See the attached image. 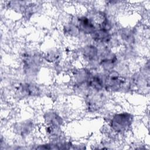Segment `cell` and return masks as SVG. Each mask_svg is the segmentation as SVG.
<instances>
[{"label": "cell", "instance_id": "4", "mask_svg": "<svg viewBox=\"0 0 150 150\" xmlns=\"http://www.w3.org/2000/svg\"><path fill=\"white\" fill-rule=\"evenodd\" d=\"M91 35L93 39L96 42L107 43L111 39V36L108 32V30L102 29H97Z\"/></svg>", "mask_w": 150, "mask_h": 150}, {"label": "cell", "instance_id": "2", "mask_svg": "<svg viewBox=\"0 0 150 150\" xmlns=\"http://www.w3.org/2000/svg\"><path fill=\"white\" fill-rule=\"evenodd\" d=\"M76 26L80 32L86 34L92 35L97 30L95 20L84 16L78 18Z\"/></svg>", "mask_w": 150, "mask_h": 150}, {"label": "cell", "instance_id": "1", "mask_svg": "<svg viewBox=\"0 0 150 150\" xmlns=\"http://www.w3.org/2000/svg\"><path fill=\"white\" fill-rule=\"evenodd\" d=\"M131 115L128 113H120L116 114L111 121V126L114 130L122 132L127 129L131 124Z\"/></svg>", "mask_w": 150, "mask_h": 150}, {"label": "cell", "instance_id": "6", "mask_svg": "<svg viewBox=\"0 0 150 150\" xmlns=\"http://www.w3.org/2000/svg\"><path fill=\"white\" fill-rule=\"evenodd\" d=\"M97 54V49L94 46H87L84 48L83 54L84 57L88 60H91Z\"/></svg>", "mask_w": 150, "mask_h": 150}, {"label": "cell", "instance_id": "3", "mask_svg": "<svg viewBox=\"0 0 150 150\" xmlns=\"http://www.w3.org/2000/svg\"><path fill=\"white\" fill-rule=\"evenodd\" d=\"M122 83L123 80L120 77L118 74L115 71H112L105 78L104 87L107 90L116 91L121 87Z\"/></svg>", "mask_w": 150, "mask_h": 150}, {"label": "cell", "instance_id": "5", "mask_svg": "<svg viewBox=\"0 0 150 150\" xmlns=\"http://www.w3.org/2000/svg\"><path fill=\"white\" fill-rule=\"evenodd\" d=\"M88 84L90 87L97 90H101L104 87V80L99 76L96 75L91 77H89L87 80Z\"/></svg>", "mask_w": 150, "mask_h": 150}]
</instances>
